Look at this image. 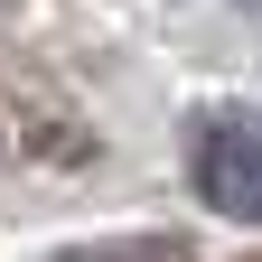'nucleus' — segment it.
I'll return each instance as SVG.
<instances>
[{
  "mask_svg": "<svg viewBox=\"0 0 262 262\" xmlns=\"http://www.w3.org/2000/svg\"><path fill=\"white\" fill-rule=\"evenodd\" d=\"M187 187L225 225H262V103H206L187 122Z\"/></svg>",
  "mask_w": 262,
  "mask_h": 262,
  "instance_id": "nucleus-1",
  "label": "nucleus"
},
{
  "mask_svg": "<svg viewBox=\"0 0 262 262\" xmlns=\"http://www.w3.org/2000/svg\"><path fill=\"white\" fill-rule=\"evenodd\" d=\"M66 262H178L169 234H141V244H84V253H66Z\"/></svg>",
  "mask_w": 262,
  "mask_h": 262,
  "instance_id": "nucleus-2",
  "label": "nucleus"
},
{
  "mask_svg": "<svg viewBox=\"0 0 262 262\" xmlns=\"http://www.w3.org/2000/svg\"><path fill=\"white\" fill-rule=\"evenodd\" d=\"M244 10H262V0H244Z\"/></svg>",
  "mask_w": 262,
  "mask_h": 262,
  "instance_id": "nucleus-3",
  "label": "nucleus"
}]
</instances>
